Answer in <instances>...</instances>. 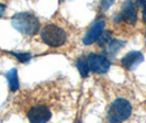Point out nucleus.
<instances>
[{"label": "nucleus", "mask_w": 146, "mask_h": 123, "mask_svg": "<svg viewBox=\"0 0 146 123\" xmlns=\"http://www.w3.org/2000/svg\"><path fill=\"white\" fill-rule=\"evenodd\" d=\"M11 24L17 31L25 35H35L40 30V21L35 15L30 12H19L12 17Z\"/></svg>", "instance_id": "nucleus-1"}, {"label": "nucleus", "mask_w": 146, "mask_h": 123, "mask_svg": "<svg viewBox=\"0 0 146 123\" xmlns=\"http://www.w3.org/2000/svg\"><path fill=\"white\" fill-rule=\"evenodd\" d=\"M132 113V106L131 103L126 99L123 98H117L112 102L108 110V121L113 123H119L125 121L129 119Z\"/></svg>", "instance_id": "nucleus-2"}, {"label": "nucleus", "mask_w": 146, "mask_h": 123, "mask_svg": "<svg viewBox=\"0 0 146 123\" xmlns=\"http://www.w3.org/2000/svg\"><path fill=\"white\" fill-rule=\"evenodd\" d=\"M41 37L46 45L51 47H58L65 44L67 40V34L58 25L47 24L41 31Z\"/></svg>", "instance_id": "nucleus-3"}, {"label": "nucleus", "mask_w": 146, "mask_h": 123, "mask_svg": "<svg viewBox=\"0 0 146 123\" xmlns=\"http://www.w3.org/2000/svg\"><path fill=\"white\" fill-rule=\"evenodd\" d=\"M139 2V0H125L120 11V15H117L115 21H124L129 24H135L137 21V9Z\"/></svg>", "instance_id": "nucleus-4"}, {"label": "nucleus", "mask_w": 146, "mask_h": 123, "mask_svg": "<svg viewBox=\"0 0 146 123\" xmlns=\"http://www.w3.org/2000/svg\"><path fill=\"white\" fill-rule=\"evenodd\" d=\"M88 64L90 70L97 74H106L110 69L111 63L107 56L101 54H89L88 55Z\"/></svg>", "instance_id": "nucleus-5"}, {"label": "nucleus", "mask_w": 146, "mask_h": 123, "mask_svg": "<svg viewBox=\"0 0 146 123\" xmlns=\"http://www.w3.org/2000/svg\"><path fill=\"white\" fill-rule=\"evenodd\" d=\"M52 118L51 110L45 106H34L28 112V119L32 123H45Z\"/></svg>", "instance_id": "nucleus-6"}, {"label": "nucleus", "mask_w": 146, "mask_h": 123, "mask_svg": "<svg viewBox=\"0 0 146 123\" xmlns=\"http://www.w3.org/2000/svg\"><path fill=\"white\" fill-rule=\"evenodd\" d=\"M144 61V56L139 51L129 52L121 61V65L126 70H134Z\"/></svg>", "instance_id": "nucleus-7"}, {"label": "nucleus", "mask_w": 146, "mask_h": 123, "mask_svg": "<svg viewBox=\"0 0 146 123\" xmlns=\"http://www.w3.org/2000/svg\"><path fill=\"white\" fill-rule=\"evenodd\" d=\"M104 25L106 23L103 20L96 22L95 24L90 28V30L86 33V35L84 36L82 42L85 45H91L92 43H95L96 41H98V39L100 37V35L102 34L103 30H104Z\"/></svg>", "instance_id": "nucleus-8"}, {"label": "nucleus", "mask_w": 146, "mask_h": 123, "mask_svg": "<svg viewBox=\"0 0 146 123\" xmlns=\"http://www.w3.org/2000/svg\"><path fill=\"white\" fill-rule=\"evenodd\" d=\"M7 80L9 84V88L11 91H17L19 89V79H18V72L15 68L10 69L7 72Z\"/></svg>", "instance_id": "nucleus-9"}, {"label": "nucleus", "mask_w": 146, "mask_h": 123, "mask_svg": "<svg viewBox=\"0 0 146 123\" xmlns=\"http://www.w3.org/2000/svg\"><path fill=\"white\" fill-rule=\"evenodd\" d=\"M124 45H125L124 41H120V40H114V39H112L109 43H108V45H107V46H108V53H109L112 57H115L117 54L119 53V51H120Z\"/></svg>", "instance_id": "nucleus-10"}, {"label": "nucleus", "mask_w": 146, "mask_h": 123, "mask_svg": "<svg viewBox=\"0 0 146 123\" xmlns=\"http://www.w3.org/2000/svg\"><path fill=\"white\" fill-rule=\"evenodd\" d=\"M77 68H78V72L81 75V77L86 78L89 72H90V68H89V64H88V59L85 57H81L78 59L77 62Z\"/></svg>", "instance_id": "nucleus-11"}, {"label": "nucleus", "mask_w": 146, "mask_h": 123, "mask_svg": "<svg viewBox=\"0 0 146 123\" xmlns=\"http://www.w3.org/2000/svg\"><path fill=\"white\" fill-rule=\"evenodd\" d=\"M10 54L18 58L21 63H29L32 58V55L28 52H10Z\"/></svg>", "instance_id": "nucleus-12"}, {"label": "nucleus", "mask_w": 146, "mask_h": 123, "mask_svg": "<svg viewBox=\"0 0 146 123\" xmlns=\"http://www.w3.org/2000/svg\"><path fill=\"white\" fill-rule=\"evenodd\" d=\"M111 40H112L111 32L110 31H106V32H102V34L98 39V44H99V46L104 47V46L108 45V43H109Z\"/></svg>", "instance_id": "nucleus-13"}, {"label": "nucleus", "mask_w": 146, "mask_h": 123, "mask_svg": "<svg viewBox=\"0 0 146 123\" xmlns=\"http://www.w3.org/2000/svg\"><path fill=\"white\" fill-rule=\"evenodd\" d=\"M114 1H115V0H101V8H102L103 11L108 10V9L113 5Z\"/></svg>", "instance_id": "nucleus-14"}, {"label": "nucleus", "mask_w": 146, "mask_h": 123, "mask_svg": "<svg viewBox=\"0 0 146 123\" xmlns=\"http://www.w3.org/2000/svg\"><path fill=\"white\" fill-rule=\"evenodd\" d=\"M6 11V6L3 3H0V18H2V15Z\"/></svg>", "instance_id": "nucleus-15"}, {"label": "nucleus", "mask_w": 146, "mask_h": 123, "mask_svg": "<svg viewBox=\"0 0 146 123\" xmlns=\"http://www.w3.org/2000/svg\"><path fill=\"white\" fill-rule=\"evenodd\" d=\"M139 6H142V8L146 6V0H139Z\"/></svg>", "instance_id": "nucleus-16"}, {"label": "nucleus", "mask_w": 146, "mask_h": 123, "mask_svg": "<svg viewBox=\"0 0 146 123\" xmlns=\"http://www.w3.org/2000/svg\"><path fill=\"white\" fill-rule=\"evenodd\" d=\"M60 1H64V0H60Z\"/></svg>", "instance_id": "nucleus-17"}, {"label": "nucleus", "mask_w": 146, "mask_h": 123, "mask_svg": "<svg viewBox=\"0 0 146 123\" xmlns=\"http://www.w3.org/2000/svg\"><path fill=\"white\" fill-rule=\"evenodd\" d=\"M145 34H146V32H145Z\"/></svg>", "instance_id": "nucleus-18"}]
</instances>
